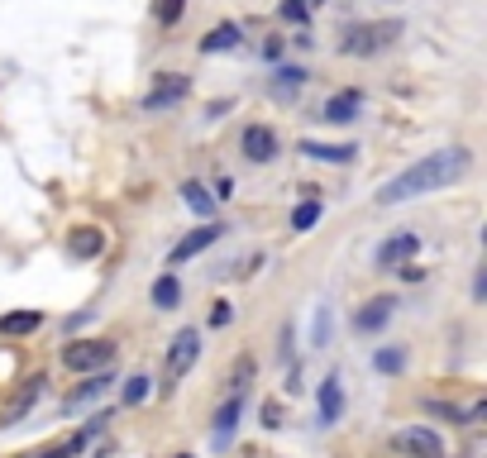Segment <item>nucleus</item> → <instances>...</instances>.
I'll return each mask as SVG.
<instances>
[{
  "mask_svg": "<svg viewBox=\"0 0 487 458\" xmlns=\"http://www.w3.org/2000/svg\"><path fill=\"white\" fill-rule=\"evenodd\" d=\"M315 220H321V201L311 196V201H301V206L292 210V229L306 234V229H315Z\"/></svg>",
  "mask_w": 487,
  "mask_h": 458,
  "instance_id": "obj_24",
  "label": "nucleus"
},
{
  "mask_svg": "<svg viewBox=\"0 0 487 458\" xmlns=\"http://www.w3.org/2000/svg\"><path fill=\"white\" fill-rule=\"evenodd\" d=\"M306 87V67H277L273 72V96H296Z\"/></svg>",
  "mask_w": 487,
  "mask_h": 458,
  "instance_id": "obj_21",
  "label": "nucleus"
},
{
  "mask_svg": "<svg viewBox=\"0 0 487 458\" xmlns=\"http://www.w3.org/2000/svg\"><path fill=\"white\" fill-rule=\"evenodd\" d=\"M306 10H311V0H287V5H282V20H296V24H306Z\"/></svg>",
  "mask_w": 487,
  "mask_h": 458,
  "instance_id": "obj_30",
  "label": "nucleus"
},
{
  "mask_svg": "<svg viewBox=\"0 0 487 458\" xmlns=\"http://www.w3.org/2000/svg\"><path fill=\"white\" fill-rule=\"evenodd\" d=\"M473 167V153L468 148H440V153H426L421 163H411L407 173H397L388 186L378 192V206H401V201H416V196H430V192H445L449 182L468 177Z\"/></svg>",
  "mask_w": 487,
  "mask_h": 458,
  "instance_id": "obj_1",
  "label": "nucleus"
},
{
  "mask_svg": "<svg viewBox=\"0 0 487 458\" xmlns=\"http://www.w3.org/2000/svg\"><path fill=\"white\" fill-rule=\"evenodd\" d=\"M359 110H363V96L359 91H334L325 106H321V120L325 125H354Z\"/></svg>",
  "mask_w": 487,
  "mask_h": 458,
  "instance_id": "obj_11",
  "label": "nucleus"
},
{
  "mask_svg": "<svg viewBox=\"0 0 487 458\" xmlns=\"http://www.w3.org/2000/svg\"><path fill=\"white\" fill-rule=\"evenodd\" d=\"M301 158H311V163H354V144H315V139H301L296 144Z\"/></svg>",
  "mask_w": 487,
  "mask_h": 458,
  "instance_id": "obj_13",
  "label": "nucleus"
},
{
  "mask_svg": "<svg viewBox=\"0 0 487 458\" xmlns=\"http://www.w3.org/2000/svg\"><path fill=\"white\" fill-rule=\"evenodd\" d=\"M43 458H77V453H72V449H67V444H53V449H48Z\"/></svg>",
  "mask_w": 487,
  "mask_h": 458,
  "instance_id": "obj_33",
  "label": "nucleus"
},
{
  "mask_svg": "<svg viewBox=\"0 0 487 458\" xmlns=\"http://www.w3.org/2000/svg\"><path fill=\"white\" fill-rule=\"evenodd\" d=\"M401 363H407V349H378L373 353V368L378 372H401Z\"/></svg>",
  "mask_w": 487,
  "mask_h": 458,
  "instance_id": "obj_26",
  "label": "nucleus"
},
{
  "mask_svg": "<svg viewBox=\"0 0 487 458\" xmlns=\"http://www.w3.org/2000/svg\"><path fill=\"white\" fill-rule=\"evenodd\" d=\"M263 425H267V430H282V411H277V401H267V406H263Z\"/></svg>",
  "mask_w": 487,
  "mask_h": 458,
  "instance_id": "obj_31",
  "label": "nucleus"
},
{
  "mask_svg": "<svg viewBox=\"0 0 487 458\" xmlns=\"http://www.w3.org/2000/svg\"><path fill=\"white\" fill-rule=\"evenodd\" d=\"M39 325H43L39 311H10V315H0V334H33Z\"/></svg>",
  "mask_w": 487,
  "mask_h": 458,
  "instance_id": "obj_20",
  "label": "nucleus"
},
{
  "mask_svg": "<svg viewBox=\"0 0 487 458\" xmlns=\"http://www.w3.org/2000/svg\"><path fill=\"white\" fill-rule=\"evenodd\" d=\"M229 48H239V24H215L206 39H201V53H229Z\"/></svg>",
  "mask_w": 487,
  "mask_h": 458,
  "instance_id": "obj_18",
  "label": "nucleus"
},
{
  "mask_svg": "<svg viewBox=\"0 0 487 458\" xmlns=\"http://www.w3.org/2000/svg\"><path fill=\"white\" fill-rule=\"evenodd\" d=\"M239 148H244L248 163H273L277 158V134L267 129V125H248L244 139H239Z\"/></svg>",
  "mask_w": 487,
  "mask_h": 458,
  "instance_id": "obj_10",
  "label": "nucleus"
},
{
  "mask_svg": "<svg viewBox=\"0 0 487 458\" xmlns=\"http://www.w3.org/2000/svg\"><path fill=\"white\" fill-rule=\"evenodd\" d=\"M192 96V77H177V72H158V81H154V91H148L144 100H139V110L144 115H154V110H173V106H182V100Z\"/></svg>",
  "mask_w": 487,
  "mask_h": 458,
  "instance_id": "obj_4",
  "label": "nucleus"
},
{
  "mask_svg": "<svg viewBox=\"0 0 487 458\" xmlns=\"http://www.w3.org/2000/svg\"><path fill=\"white\" fill-rule=\"evenodd\" d=\"M182 458H192V453H182Z\"/></svg>",
  "mask_w": 487,
  "mask_h": 458,
  "instance_id": "obj_34",
  "label": "nucleus"
},
{
  "mask_svg": "<svg viewBox=\"0 0 487 458\" xmlns=\"http://www.w3.org/2000/svg\"><path fill=\"white\" fill-rule=\"evenodd\" d=\"M39 401H43V378L33 372V378L14 387V397L5 401V411H0V430H14V425H20V420H24Z\"/></svg>",
  "mask_w": 487,
  "mask_h": 458,
  "instance_id": "obj_5",
  "label": "nucleus"
},
{
  "mask_svg": "<svg viewBox=\"0 0 487 458\" xmlns=\"http://www.w3.org/2000/svg\"><path fill=\"white\" fill-rule=\"evenodd\" d=\"M225 225H201V229H187L182 239L173 244V253H167V267H182L187 258H196V253H206L211 244H220Z\"/></svg>",
  "mask_w": 487,
  "mask_h": 458,
  "instance_id": "obj_6",
  "label": "nucleus"
},
{
  "mask_svg": "<svg viewBox=\"0 0 487 458\" xmlns=\"http://www.w3.org/2000/svg\"><path fill=\"white\" fill-rule=\"evenodd\" d=\"M229 320H234V305H229V301H215V305H211V325H215V330H225Z\"/></svg>",
  "mask_w": 487,
  "mask_h": 458,
  "instance_id": "obj_29",
  "label": "nucleus"
},
{
  "mask_svg": "<svg viewBox=\"0 0 487 458\" xmlns=\"http://www.w3.org/2000/svg\"><path fill=\"white\" fill-rule=\"evenodd\" d=\"M182 10H187V0H158V5H154L158 24H177V20H182Z\"/></svg>",
  "mask_w": 487,
  "mask_h": 458,
  "instance_id": "obj_28",
  "label": "nucleus"
},
{
  "mask_svg": "<svg viewBox=\"0 0 487 458\" xmlns=\"http://www.w3.org/2000/svg\"><path fill=\"white\" fill-rule=\"evenodd\" d=\"M392 311H397V301H392V296H373V301H363V305H359V315H354V330H359V334H378V330L392 320Z\"/></svg>",
  "mask_w": 487,
  "mask_h": 458,
  "instance_id": "obj_12",
  "label": "nucleus"
},
{
  "mask_svg": "<svg viewBox=\"0 0 487 458\" xmlns=\"http://www.w3.org/2000/svg\"><path fill=\"white\" fill-rule=\"evenodd\" d=\"M311 344H315V349H325V344H330V305H321V311H315V325H311Z\"/></svg>",
  "mask_w": 487,
  "mask_h": 458,
  "instance_id": "obj_27",
  "label": "nucleus"
},
{
  "mask_svg": "<svg viewBox=\"0 0 487 458\" xmlns=\"http://www.w3.org/2000/svg\"><path fill=\"white\" fill-rule=\"evenodd\" d=\"M340 416H344V382L330 372V378L321 382V425H334Z\"/></svg>",
  "mask_w": 487,
  "mask_h": 458,
  "instance_id": "obj_16",
  "label": "nucleus"
},
{
  "mask_svg": "<svg viewBox=\"0 0 487 458\" xmlns=\"http://www.w3.org/2000/svg\"><path fill=\"white\" fill-rule=\"evenodd\" d=\"M67 253L72 258H96V253H106V229H91V225H81L67 234Z\"/></svg>",
  "mask_w": 487,
  "mask_h": 458,
  "instance_id": "obj_15",
  "label": "nucleus"
},
{
  "mask_svg": "<svg viewBox=\"0 0 487 458\" xmlns=\"http://www.w3.org/2000/svg\"><path fill=\"white\" fill-rule=\"evenodd\" d=\"M115 363V344L110 339H77V344L62 349V368L72 372H100Z\"/></svg>",
  "mask_w": 487,
  "mask_h": 458,
  "instance_id": "obj_3",
  "label": "nucleus"
},
{
  "mask_svg": "<svg viewBox=\"0 0 487 458\" xmlns=\"http://www.w3.org/2000/svg\"><path fill=\"white\" fill-rule=\"evenodd\" d=\"M182 201L196 210V215H211L215 210V196H211V186H201V182H182Z\"/></svg>",
  "mask_w": 487,
  "mask_h": 458,
  "instance_id": "obj_22",
  "label": "nucleus"
},
{
  "mask_svg": "<svg viewBox=\"0 0 487 458\" xmlns=\"http://www.w3.org/2000/svg\"><path fill=\"white\" fill-rule=\"evenodd\" d=\"M248 378H254V363H248V359H239V363H234V372H229V397H239V401H244V392H248Z\"/></svg>",
  "mask_w": 487,
  "mask_h": 458,
  "instance_id": "obj_25",
  "label": "nucleus"
},
{
  "mask_svg": "<svg viewBox=\"0 0 487 458\" xmlns=\"http://www.w3.org/2000/svg\"><path fill=\"white\" fill-rule=\"evenodd\" d=\"M196 359H201V334H196V330H182V334L173 339V349H167V378L182 382V378L196 368Z\"/></svg>",
  "mask_w": 487,
  "mask_h": 458,
  "instance_id": "obj_7",
  "label": "nucleus"
},
{
  "mask_svg": "<svg viewBox=\"0 0 487 458\" xmlns=\"http://www.w3.org/2000/svg\"><path fill=\"white\" fill-rule=\"evenodd\" d=\"M215 201H225V196H234V182L229 177H220V182H215V192H211Z\"/></svg>",
  "mask_w": 487,
  "mask_h": 458,
  "instance_id": "obj_32",
  "label": "nucleus"
},
{
  "mask_svg": "<svg viewBox=\"0 0 487 458\" xmlns=\"http://www.w3.org/2000/svg\"><path fill=\"white\" fill-rule=\"evenodd\" d=\"M110 382H115V372H110V368H100V372H96V378H91V382H81V387H77V392H72V397H67V401H62V411H77V406H87V401H96V397H100V392H106V387H110Z\"/></svg>",
  "mask_w": 487,
  "mask_h": 458,
  "instance_id": "obj_17",
  "label": "nucleus"
},
{
  "mask_svg": "<svg viewBox=\"0 0 487 458\" xmlns=\"http://www.w3.org/2000/svg\"><path fill=\"white\" fill-rule=\"evenodd\" d=\"M239 411H244V401L239 397H229L220 411H215V425H211V444L215 449H225L229 439H234V425H239Z\"/></svg>",
  "mask_w": 487,
  "mask_h": 458,
  "instance_id": "obj_14",
  "label": "nucleus"
},
{
  "mask_svg": "<svg viewBox=\"0 0 487 458\" xmlns=\"http://www.w3.org/2000/svg\"><path fill=\"white\" fill-rule=\"evenodd\" d=\"M148 392H154V382H148L144 372H134V378H125V387H120V401L139 406V401H148Z\"/></svg>",
  "mask_w": 487,
  "mask_h": 458,
  "instance_id": "obj_23",
  "label": "nucleus"
},
{
  "mask_svg": "<svg viewBox=\"0 0 487 458\" xmlns=\"http://www.w3.org/2000/svg\"><path fill=\"white\" fill-rule=\"evenodd\" d=\"M397 449L407 453V458H445L440 435H435V430H426V425H411V430H401V435H397Z\"/></svg>",
  "mask_w": 487,
  "mask_h": 458,
  "instance_id": "obj_9",
  "label": "nucleus"
},
{
  "mask_svg": "<svg viewBox=\"0 0 487 458\" xmlns=\"http://www.w3.org/2000/svg\"><path fill=\"white\" fill-rule=\"evenodd\" d=\"M154 305H158V311H177V305H182V282L173 273H163L154 282Z\"/></svg>",
  "mask_w": 487,
  "mask_h": 458,
  "instance_id": "obj_19",
  "label": "nucleus"
},
{
  "mask_svg": "<svg viewBox=\"0 0 487 458\" xmlns=\"http://www.w3.org/2000/svg\"><path fill=\"white\" fill-rule=\"evenodd\" d=\"M416 253H421V239H416L411 229H401V234H392V239H382L373 248V267H401V263H411Z\"/></svg>",
  "mask_w": 487,
  "mask_h": 458,
  "instance_id": "obj_8",
  "label": "nucleus"
},
{
  "mask_svg": "<svg viewBox=\"0 0 487 458\" xmlns=\"http://www.w3.org/2000/svg\"><path fill=\"white\" fill-rule=\"evenodd\" d=\"M397 33H401V24L397 20H378V24H359V29H349L344 33V53L349 58H373V53H382V48H392L397 43Z\"/></svg>",
  "mask_w": 487,
  "mask_h": 458,
  "instance_id": "obj_2",
  "label": "nucleus"
}]
</instances>
